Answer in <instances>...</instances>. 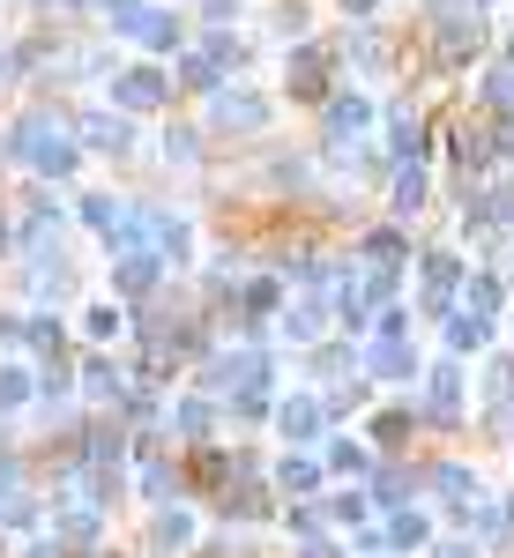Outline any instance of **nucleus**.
<instances>
[{"label":"nucleus","instance_id":"obj_11","mask_svg":"<svg viewBox=\"0 0 514 558\" xmlns=\"http://www.w3.org/2000/svg\"><path fill=\"white\" fill-rule=\"evenodd\" d=\"M216 112H224V120H239V128H261V105H254V97H224Z\"/></svg>","mask_w":514,"mask_h":558},{"label":"nucleus","instance_id":"obj_19","mask_svg":"<svg viewBox=\"0 0 514 558\" xmlns=\"http://www.w3.org/2000/svg\"><path fill=\"white\" fill-rule=\"evenodd\" d=\"M395 544H403V551H410V544H426V521L403 514V521H395Z\"/></svg>","mask_w":514,"mask_h":558},{"label":"nucleus","instance_id":"obj_4","mask_svg":"<svg viewBox=\"0 0 514 558\" xmlns=\"http://www.w3.org/2000/svg\"><path fill=\"white\" fill-rule=\"evenodd\" d=\"M120 31H128V38H142V45H179V23H171V15H142V8H128V15H120Z\"/></svg>","mask_w":514,"mask_h":558},{"label":"nucleus","instance_id":"obj_20","mask_svg":"<svg viewBox=\"0 0 514 558\" xmlns=\"http://www.w3.org/2000/svg\"><path fill=\"white\" fill-rule=\"evenodd\" d=\"M89 142H105V149H120L128 134H120V120H89Z\"/></svg>","mask_w":514,"mask_h":558},{"label":"nucleus","instance_id":"obj_9","mask_svg":"<svg viewBox=\"0 0 514 558\" xmlns=\"http://www.w3.org/2000/svg\"><path fill=\"white\" fill-rule=\"evenodd\" d=\"M395 260H403V239L395 231H373L366 239V268H395Z\"/></svg>","mask_w":514,"mask_h":558},{"label":"nucleus","instance_id":"obj_10","mask_svg":"<svg viewBox=\"0 0 514 558\" xmlns=\"http://www.w3.org/2000/svg\"><path fill=\"white\" fill-rule=\"evenodd\" d=\"M313 462H284V470H276V484H284V492H313Z\"/></svg>","mask_w":514,"mask_h":558},{"label":"nucleus","instance_id":"obj_14","mask_svg":"<svg viewBox=\"0 0 514 558\" xmlns=\"http://www.w3.org/2000/svg\"><path fill=\"white\" fill-rule=\"evenodd\" d=\"M500 305V283L492 276H470V313H492Z\"/></svg>","mask_w":514,"mask_h":558},{"label":"nucleus","instance_id":"obj_21","mask_svg":"<svg viewBox=\"0 0 514 558\" xmlns=\"http://www.w3.org/2000/svg\"><path fill=\"white\" fill-rule=\"evenodd\" d=\"M492 105H514V60L500 68V75H492Z\"/></svg>","mask_w":514,"mask_h":558},{"label":"nucleus","instance_id":"obj_13","mask_svg":"<svg viewBox=\"0 0 514 558\" xmlns=\"http://www.w3.org/2000/svg\"><path fill=\"white\" fill-rule=\"evenodd\" d=\"M366 120H373V105H366V97H343V105H336V128H343V134L366 128Z\"/></svg>","mask_w":514,"mask_h":558},{"label":"nucleus","instance_id":"obj_16","mask_svg":"<svg viewBox=\"0 0 514 558\" xmlns=\"http://www.w3.org/2000/svg\"><path fill=\"white\" fill-rule=\"evenodd\" d=\"M418 202H426V179L403 172V179H395V209H418Z\"/></svg>","mask_w":514,"mask_h":558},{"label":"nucleus","instance_id":"obj_3","mask_svg":"<svg viewBox=\"0 0 514 558\" xmlns=\"http://www.w3.org/2000/svg\"><path fill=\"white\" fill-rule=\"evenodd\" d=\"M112 97H120L128 112H150V105H165V83H157L150 68H128V75H112Z\"/></svg>","mask_w":514,"mask_h":558},{"label":"nucleus","instance_id":"obj_6","mask_svg":"<svg viewBox=\"0 0 514 558\" xmlns=\"http://www.w3.org/2000/svg\"><path fill=\"white\" fill-rule=\"evenodd\" d=\"M291 89H299V97H321V89H328V75H321V52H299V60H291Z\"/></svg>","mask_w":514,"mask_h":558},{"label":"nucleus","instance_id":"obj_17","mask_svg":"<svg viewBox=\"0 0 514 558\" xmlns=\"http://www.w3.org/2000/svg\"><path fill=\"white\" fill-rule=\"evenodd\" d=\"M395 149H403V157H418V149H426V134H418V120H410V112L395 120Z\"/></svg>","mask_w":514,"mask_h":558},{"label":"nucleus","instance_id":"obj_12","mask_svg":"<svg viewBox=\"0 0 514 558\" xmlns=\"http://www.w3.org/2000/svg\"><path fill=\"white\" fill-rule=\"evenodd\" d=\"M432 417H455V373H432Z\"/></svg>","mask_w":514,"mask_h":558},{"label":"nucleus","instance_id":"obj_24","mask_svg":"<svg viewBox=\"0 0 514 558\" xmlns=\"http://www.w3.org/2000/svg\"><path fill=\"white\" fill-rule=\"evenodd\" d=\"M507 60H514V45H507Z\"/></svg>","mask_w":514,"mask_h":558},{"label":"nucleus","instance_id":"obj_2","mask_svg":"<svg viewBox=\"0 0 514 558\" xmlns=\"http://www.w3.org/2000/svg\"><path fill=\"white\" fill-rule=\"evenodd\" d=\"M23 157H31L38 172H68V165H75V149H68L52 128H23Z\"/></svg>","mask_w":514,"mask_h":558},{"label":"nucleus","instance_id":"obj_23","mask_svg":"<svg viewBox=\"0 0 514 558\" xmlns=\"http://www.w3.org/2000/svg\"><path fill=\"white\" fill-rule=\"evenodd\" d=\"M500 157H514V120H500Z\"/></svg>","mask_w":514,"mask_h":558},{"label":"nucleus","instance_id":"obj_7","mask_svg":"<svg viewBox=\"0 0 514 558\" xmlns=\"http://www.w3.org/2000/svg\"><path fill=\"white\" fill-rule=\"evenodd\" d=\"M276 417H284V432H291V439H306V432L321 425V402H306V395H299V402H284Z\"/></svg>","mask_w":514,"mask_h":558},{"label":"nucleus","instance_id":"obj_5","mask_svg":"<svg viewBox=\"0 0 514 558\" xmlns=\"http://www.w3.org/2000/svg\"><path fill=\"white\" fill-rule=\"evenodd\" d=\"M477 45H485V23H477V15H447L440 52H447V60H463V52H477Z\"/></svg>","mask_w":514,"mask_h":558},{"label":"nucleus","instance_id":"obj_18","mask_svg":"<svg viewBox=\"0 0 514 558\" xmlns=\"http://www.w3.org/2000/svg\"><path fill=\"white\" fill-rule=\"evenodd\" d=\"M373 432H381V447H403V432H410V417H395V410H387V417H381Z\"/></svg>","mask_w":514,"mask_h":558},{"label":"nucleus","instance_id":"obj_15","mask_svg":"<svg viewBox=\"0 0 514 558\" xmlns=\"http://www.w3.org/2000/svg\"><path fill=\"white\" fill-rule=\"evenodd\" d=\"M224 476H231L224 454H194V484H224Z\"/></svg>","mask_w":514,"mask_h":558},{"label":"nucleus","instance_id":"obj_22","mask_svg":"<svg viewBox=\"0 0 514 558\" xmlns=\"http://www.w3.org/2000/svg\"><path fill=\"white\" fill-rule=\"evenodd\" d=\"M23 395H31V380H23V373H0V402H23Z\"/></svg>","mask_w":514,"mask_h":558},{"label":"nucleus","instance_id":"obj_1","mask_svg":"<svg viewBox=\"0 0 514 558\" xmlns=\"http://www.w3.org/2000/svg\"><path fill=\"white\" fill-rule=\"evenodd\" d=\"M373 373H381V380H410V336H403V313H387L381 343H373Z\"/></svg>","mask_w":514,"mask_h":558},{"label":"nucleus","instance_id":"obj_8","mask_svg":"<svg viewBox=\"0 0 514 558\" xmlns=\"http://www.w3.org/2000/svg\"><path fill=\"white\" fill-rule=\"evenodd\" d=\"M447 291H455V260H447V254H432V260H426V299L440 305Z\"/></svg>","mask_w":514,"mask_h":558}]
</instances>
